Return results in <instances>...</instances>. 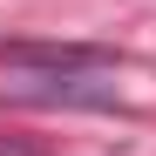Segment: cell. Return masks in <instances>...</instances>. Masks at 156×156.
Masks as SVG:
<instances>
[{"label": "cell", "mask_w": 156, "mask_h": 156, "mask_svg": "<svg viewBox=\"0 0 156 156\" xmlns=\"http://www.w3.org/2000/svg\"><path fill=\"white\" fill-rule=\"evenodd\" d=\"M0 102H20V109H122L115 82H102V75H20V68H7Z\"/></svg>", "instance_id": "6da1fadb"}, {"label": "cell", "mask_w": 156, "mask_h": 156, "mask_svg": "<svg viewBox=\"0 0 156 156\" xmlns=\"http://www.w3.org/2000/svg\"><path fill=\"white\" fill-rule=\"evenodd\" d=\"M122 55L109 41H0V68L20 75H102Z\"/></svg>", "instance_id": "7a4b0ae2"}, {"label": "cell", "mask_w": 156, "mask_h": 156, "mask_svg": "<svg viewBox=\"0 0 156 156\" xmlns=\"http://www.w3.org/2000/svg\"><path fill=\"white\" fill-rule=\"evenodd\" d=\"M0 156H41V149H14V143H0Z\"/></svg>", "instance_id": "3957f363"}]
</instances>
